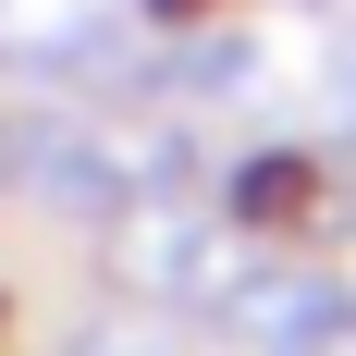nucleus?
Listing matches in <instances>:
<instances>
[{"instance_id": "f03ea898", "label": "nucleus", "mask_w": 356, "mask_h": 356, "mask_svg": "<svg viewBox=\"0 0 356 356\" xmlns=\"http://www.w3.org/2000/svg\"><path fill=\"white\" fill-rule=\"evenodd\" d=\"M221 320L246 332L258 356H356V283H332V270H234V295H221Z\"/></svg>"}, {"instance_id": "39448f33", "label": "nucleus", "mask_w": 356, "mask_h": 356, "mask_svg": "<svg viewBox=\"0 0 356 356\" xmlns=\"http://www.w3.org/2000/svg\"><path fill=\"white\" fill-rule=\"evenodd\" d=\"M147 13H197V0H147Z\"/></svg>"}, {"instance_id": "f257e3e1", "label": "nucleus", "mask_w": 356, "mask_h": 356, "mask_svg": "<svg viewBox=\"0 0 356 356\" xmlns=\"http://www.w3.org/2000/svg\"><path fill=\"white\" fill-rule=\"evenodd\" d=\"M0 184L37 197V209H123V197H147V147H123L86 111H13L0 123Z\"/></svg>"}, {"instance_id": "20e7f679", "label": "nucleus", "mask_w": 356, "mask_h": 356, "mask_svg": "<svg viewBox=\"0 0 356 356\" xmlns=\"http://www.w3.org/2000/svg\"><path fill=\"white\" fill-rule=\"evenodd\" d=\"M74 356H172V332L160 320H99V332H74Z\"/></svg>"}, {"instance_id": "7ed1b4c3", "label": "nucleus", "mask_w": 356, "mask_h": 356, "mask_svg": "<svg viewBox=\"0 0 356 356\" xmlns=\"http://www.w3.org/2000/svg\"><path fill=\"white\" fill-rule=\"evenodd\" d=\"M234 234L221 221H197V209H136L123 221V283L136 295H160V307H221L234 295Z\"/></svg>"}]
</instances>
